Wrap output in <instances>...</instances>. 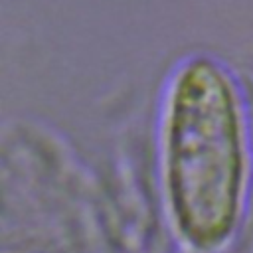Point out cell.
<instances>
[{
    "instance_id": "1",
    "label": "cell",
    "mask_w": 253,
    "mask_h": 253,
    "mask_svg": "<svg viewBox=\"0 0 253 253\" xmlns=\"http://www.w3.org/2000/svg\"><path fill=\"white\" fill-rule=\"evenodd\" d=\"M160 180L178 241L219 253L237 235L251 186L247 123L235 83L211 59L184 63L166 93Z\"/></svg>"
}]
</instances>
